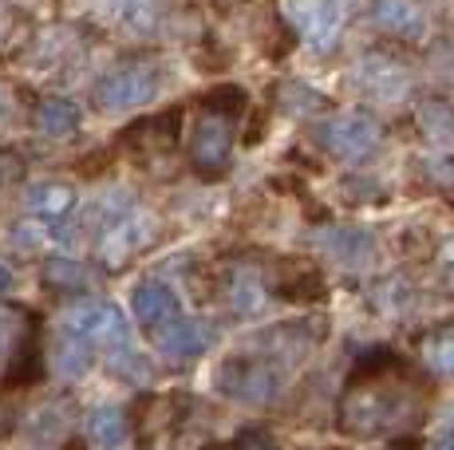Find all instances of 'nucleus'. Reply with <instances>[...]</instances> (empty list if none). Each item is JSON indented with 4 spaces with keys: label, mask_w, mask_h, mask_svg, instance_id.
<instances>
[{
    "label": "nucleus",
    "mask_w": 454,
    "mask_h": 450,
    "mask_svg": "<svg viewBox=\"0 0 454 450\" xmlns=\"http://www.w3.org/2000/svg\"><path fill=\"white\" fill-rule=\"evenodd\" d=\"M238 115H241V91H233V88L209 95L202 103V111L194 115V127H190V138H186L190 167H194L198 175L214 178L230 167Z\"/></svg>",
    "instance_id": "2"
},
{
    "label": "nucleus",
    "mask_w": 454,
    "mask_h": 450,
    "mask_svg": "<svg viewBox=\"0 0 454 450\" xmlns=\"http://www.w3.org/2000/svg\"><path fill=\"white\" fill-rule=\"evenodd\" d=\"M190 395H154L138 415V443L143 450H182L190 438Z\"/></svg>",
    "instance_id": "5"
},
{
    "label": "nucleus",
    "mask_w": 454,
    "mask_h": 450,
    "mask_svg": "<svg viewBox=\"0 0 454 450\" xmlns=\"http://www.w3.org/2000/svg\"><path fill=\"white\" fill-rule=\"evenodd\" d=\"M293 24L312 48L328 51L340 36V8L332 0H293Z\"/></svg>",
    "instance_id": "9"
},
{
    "label": "nucleus",
    "mask_w": 454,
    "mask_h": 450,
    "mask_svg": "<svg viewBox=\"0 0 454 450\" xmlns=\"http://www.w3.org/2000/svg\"><path fill=\"white\" fill-rule=\"evenodd\" d=\"M419 352H423V363L434 376H454V320L434 328V332H427Z\"/></svg>",
    "instance_id": "14"
},
{
    "label": "nucleus",
    "mask_w": 454,
    "mask_h": 450,
    "mask_svg": "<svg viewBox=\"0 0 454 450\" xmlns=\"http://www.w3.org/2000/svg\"><path fill=\"white\" fill-rule=\"evenodd\" d=\"M127 143H138L143 154H166L178 143V111H166V115L143 119L127 131Z\"/></svg>",
    "instance_id": "11"
},
{
    "label": "nucleus",
    "mask_w": 454,
    "mask_h": 450,
    "mask_svg": "<svg viewBox=\"0 0 454 450\" xmlns=\"http://www.w3.org/2000/svg\"><path fill=\"white\" fill-rule=\"evenodd\" d=\"M442 276H447L450 289H454V237H450V245L442 249Z\"/></svg>",
    "instance_id": "18"
},
{
    "label": "nucleus",
    "mask_w": 454,
    "mask_h": 450,
    "mask_svg": "<svg viewBox=\"0 0 454 450\" xmlns=\"http://www.w3.org/2000/svg\"><path fill=\"white\" fill-rule=\"evenodd\" d=\"M372 24L387 36L403 40V44H419L431 28L423 0H372Z\"/></svg>",
    "instance_id": "8"
},
{
    "label": "nucleus",
    "mask_w": 454,
    "mask_h": 450,
    "mask_svg": "<svg viewBox=\"0 0 454 450\" xmlns=\"http://www.w3.org/2000/svg\"><path fill=\"white\" fill-rule=\"evenodd\" d=\"M431 415V384L403 360H368L348 376L336 423L352 438L415 435Z\"/></svg>",
    "instance_id": "1"
},
{
    "label": "nucleus",
    "mask_w": 454,
    "mask_h": 450,
    "mask_svg": "<svg viewBox=\"0 0 454 450\" xmlns=\"http://www.w3.org/2000/svg\"><path fill=\"white\" fill-rule=\"evenodd\" d=\"M419 123L431 138H450L454 135V107L442 99H431L419 107Z\"/></svg>",
    "instance_id": "16"
},
{
    "label": "nucleus",
    "mask_w": 454,
    "mask_h": 450,
    "mask_svg": "<svg viewBox=\"0 0 454 450\" xmlns=\"http://www.w3.org/2000/svg\"><path fill=\"white\" fill-rule=\"evenodd\" d=\"M320 146L340 162H368L383 143V123L368 111H344L332 115L325 127L317 131Z\"/></svg>",
    "instance_id": "4"
},
{
    "label": "nucleus",
    "mask_w": 454,
    "mask_h": 450,
    "mask_svg": "<svg viewBox=\"0 0 454 450\" xmlns=\"http://www.w3.org/2000/svg\"><path fill=\"white\" fill-rule=\"evenodd\" d=\"M135 313L146 328H162L178 316V300H174V292L166 289V284L146 281V284H138V292H135Z\"/></svg>",
    "instance_id": "12"
},
{
    "label": "nucleus",
    "mask_w": 454,
    "mask_h": 450,
    "mask_svg": "<svg viewBox=\"0 0 454 450\" xmlns=\"http://www.w3.org/2000/svg\"><path fill=\"white\" fill-rule=\"evenodd\" d=\"M4 111H8V95L0 91V115H4Z\"/></svg>",
    "instance_id": "20"
},
{
    "label": "nucleus",
    "mask_w": 454,
    "mask_h": 450,
    "mask_svg": "<svg viewBox=\"0 0 454 450\" xmlns=\"http://www.w3.org/2000/svg\"><path fill=\"white\" fill-rule=\"evenodd\" d=\"M217 4H238V0H217Z\"/></svg>",
    "instance_id": "21"
},
{
    "label": "nucleus",
    "mask_w": 454,
    "mask_h": 450,
    "mask_svg": "<svg viewBox=\"0 0 454 450\" xmlns=\"http://www.w3.org/2000/svg\"><path fill=\"white\" fill-rule=\"evenodd\" d=\"M36 123H40V131H48V135H67L80 123V111L67 99H43L36 107Z\"/></svg>",
    "instance_id": "15"
},
{
    "label": "nucleus",
    "mask_w": 454,
    "mask_h": 450,
    "mask_svg": "<svg viewBox=\"0 0 454 450\" xmlns=\"http://www.w3.org/2000/svg\"><path fill=\"white\" fill-rule=\"evenodd\" d=\"M28 313L20 308H0V376H4V387H20L32 384L40 376V324L32 320L28 328H16Z\"/></svg>",
    "instance_id": "3"
},
{
    "label": "nucleus",
    "mask_w": 454,
    "mask_h": 450,
    "mask_svg": "<svg viewBox=\"0 0 454 450\" xmlns=\"http://www.w3.org/2000/svg\"><path fill=\"white\" fill-rule=\"evenodd\" d=\"M277 360H225L217 371V392L241 403H269L281 387Z\"/></svg>",
    "instance_id": "7"
},
{
    "label": "nucleus",
    "mask_w": 454,
    "mask_h": 450,
    "mask_svg": "<svg viewBox=\"0 0 454 450\" xmlns=\"http://www.w3.org/2000/svg\"><path fill=\"white\" fill-rule=\"evenodd\" d=\"M217 450H281V446H277L265 431H241L238 438H230V443L217 446Z\"/></svg>",
    "instance_id": "17"
},
{
    "label": "nucleus",
    "mask_w": 454,
    "mask_h": 450,
    "mask_svg": "<svg viewBox=\"0 0 454 450\" xmlns=\"http://www.w3.org/2000/svg\"><path fill=\"white\" fill-rule=\"evenodd\" d=\"M159 344L170 356H198V352H206L209 348V328L206 324H198V320H178L174 316L170 324H162L159 328Z\"/></svg>",
    "instance_id": "13"
},
{
    "label": "nucleus",
    "mask_w": 454,
    "mask_h": 450,
    "mask_svg": "<svg viewBox=\"0 0 454 450\" xmlns=\"http://www.w3.org/2000/svg\"><path fill=\"white\" fill-rule=\"evenodd\" d=\"M107 4V12L115 16L119 24H127V28L135 32H162L166 24L174 20V16L182 12L178 0H103Z\"/></svg>",
    "instance_id": "10"
},
{
    "label": "nucleus",
    "mask_w": 454,
    "mask_h": 450,
    "mask_svg": "<svg viewBox=\"0 0 454 450\" xmlns=\"http://www.w3.org/2000/svg\"><path fill=\"white\" fill-rule=\"evenodd\" d=\"M434 450H454V431H450V435H442L439 443H434Z\"/></svg>",
    "instance_id": "19"
},
{
    "label": "nucleus",
    "mask_w": 454,
    "mask_h": 450,
    "mask_svg": "<svg viewBox=\"0 0 454 450\" xmlns=\"http://www.w3.org/2000/svg\"><path fill=\"white\" fill-rule=\"evenodd\" d=\"M159 83H162V75H159L154 59H127V64H119L115 72L99 83L95 99L107 111H130V107H143V103L159 91Z\"/></svg>",
    "instance_id": "6"
}]
</instances>
